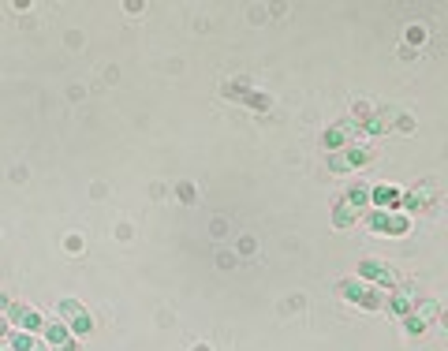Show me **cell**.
I'll list each match as a JSON object with an SVG mask.
<instances>
[{
	"label": "cell",
	"instance_id": "cell-7",
	"mask_svg": "<svg viewBox=\"0 0 448 351\" xmlns=\"http://www.w3.org/2000/svg\"><path fill=\"white\" fill-rule=\"evenodd\" d=\"M224 94H228V97H240V101H247V105H254V109H269V101L258 97V94H250L247 86H224Z\"/></svg>",
	"mask_w": 448,
	"mask_h": 351
},
{
	"label": "cell",
	"instance_id": "cell-12",
	"mask_svg": "<svg viewBox=\"0 0 448 351\" xmlns=\"http://www.w3.org/2000/svg\"><path fill=\"white\" fill-rule=\"evenodd\" d=\"M45 333H49V340L57 344V347L68 344V325H45Z\"/></svg>",
	"mask_w": 448,
	"mask_h": 351
},
{
	"label": "cell",
	"instance_id": "cell-5",
	"mask_svg": "<svg viewBox=\"0 0 448 351\" xmlns=\"http://www.w3.org/2000/svg\"><path fill=\"white\" fill-rule=\"evenodd\" d=\"M370 228L385 232V236H400V232H407V220L396 217V213H374L370 217Z\"/></svg>",
	"mask_w": 448,
	"mask_h": 351
},
{
	"label": "cell",
	"instance_id": "cell-16",
	"mask_svg": "<svg viewBox=\"0 0 448 351\" xmlns=\"http://www.w3.org/2000/svg\"><path fill=\"white\" fill-rule=\"evenodd\" d=\"M389 307L396 310V314H407V307H411V303H407V295H392V299H389Z\"/></svg>",
	"mask_w": 448,
	"mask_h": 351
},
{
	"label": "cell",
	"instance_id": "cell-10",
	"mask_svg": "<svg viewBox=\"0 0 448 351\" xmlns=\"http://www.w3.org/2000/svg\"><path fill=\"white\" fill-rule=\"evenodd\" d=\"M374 202H377V206H396V202H400V191H392V187H377V191H374Z\"/></svg>",
	"mask_w": 448,
	"mask_h": 351
},
{
	"label": "cell",
	"instance_id": "cell-2",
	"mask_svg": "<svg viewBox=\"0 0 448 351\" xmlns=\"http://www.w3.org/2000/svg\"><path fill=\"white\" fill-rule=\"evenodd\" d=\"M355 112H359V116H351V120H340V124L329 127V131H325V146H348V142L359 135V127H362L366 116H362V109H355Z\"/></svg>",
	"mask_w": 448,
	"mask_h": 351
},
{
	"label": "cell",
	"instance_id": "cell-8",
	"mask_svg": "<svg viewBox=\"0 0 448 351\" xmlns=\"http://www.w3.org/2000/svg\"><path fill=\"white\" fill-rule=\"evenodd\" d=\"M333 220H336V228H351L355 220H359V210H355L351 202H340V206H336V217H333Z\"/></svg>",
	"mask_w": 448,
	"mask_h": 351
},
{
	"label": "cell",
	"instance_id": "cell-6",
	"mask_svg": "<svg viewBox=\"0 0 448 351\" xmlns=\"http://www.w3.org/2000/svg\"><path fill=\"white\" fill-rule=\"evenodd\" d=\"M359 273H362V277H370V280H377V284H385V288H392V284H396L392 269H385L381 262H362V266H359Z\"/></svg>",
	"mask_w": 448,
	"mask_h": 351
},
{
	"label": "cell",
	"instance_id": "cell-18",
	"mask_svg": "<svg viewBox=\"0 0 448 351\" xmlns=\"http://www.w3.org/2000/svg\"><path fill=\"white\" fill-rule=\"evenodd\" d=\"M11 303H8V299H4V292H0V310H8Z\"/></svg>",
	"mask_w": 448,
	"mask_h": 351
},
{
	"label": "cell",
	"instance_id": "cell-14",
	"mask_svg": "<svg viewBox=\"0 0 448 351\" xmlns=\"http://www.w3.org/2000/svg\"><path fill=\"white\" fill-rule=\"evenodd\" d=\"M366 198H370V191H366V187H351V191H348V202L355 206V210H359V206H366Z\"/></svg>",
	"mask_w": 448,
	"mask_h": 351
},
{
	"label": "cell",
	"instance_id": "cell-4",
	"mask_svg": "<svg viewBox=\"0 0 448 351\" xmlns=\"http://www.w3.org/2000/svg\"><path fill=\"white\" fill-rule=\"evenodd\" d=\"M8 321H16V325H23V329H30V333L45 329L42 314H37V310H30V307H23V303H11V307H8Z\"/></svg>",
	"mask_w": 448,
	"mask_h": 351
},
{
	"label": "cell",
	"instance_id": "cell-9",
	"mask_svg": "<svg viewBox=\"0 0 448 351\" xmlns=\"http://www.w3.org/2000/svg\"><path fill=\"white\" fill-rule=\"evenodd\" d=\"M392 120H396L392 112H381V116H374V120H366V131H370V135H377V131H389V127H392Z\"/></svg>",
	"mask_w": 448,
	"mask_h": 351
},
{
	"label": "cell",
	"instance_id": "cell-1",
	"mask_svg": "<svg viewBox=\"0 0 448 351\" xmlns=\"http://www.w3.org/2000/svg\"><path fill=\"white\" fill-rule=\"evenodd\" d=\"M336 292L348 299V303H359L366 310H377L381 307V295L374 288H366L362 280H355V277H344V280H336Z\"/></svg>",
	"mask_w": 448,
	"mask_h": 351
},
{
	"label": "cell",
	"instance_id": "cell-17",
	"mask_svg": "<svg viewBox=\"0 0 448 351\" xmlns=\"http://www.w3.org/2000/svg\"><path fill=\"white\" fill-rule=\"evenodd\" d=\"M423 329H426V325H423V321H418L415 314H407V333H423Z\"/></svg>",
	"mask_w": 448,
	"mask_h": 351
},
{
	"label": "cell",
	"instance_id": "cell-20",
	"mask_svg": "<svg viewBox=\"0 0 448 351\" xmlns=\"http://www.w3.org/2000/svg\"><path fill=\"white\" fill-rule=\"evenodd\" d=\"M0 336H4V321H0Z\"/></svg>",
	"mask_w": 448,
	"mask_h": 351
},
{
	"label": "cell",
	"instance_id": "cell-3",
	"mask_svg": "<svg viewBox=\"0 0 448 351\" xmlns=\"http://www.w3.org/2000/svg\"><path fill=\"white\" fill-rule=\"evenodd\" d=\"M60 318L71 325L75 333H90L94 329V318H90V310L83 303H75V299H60Z\"/></svg>",
	"mask_w": 448,
	"mask_h": 351
},
{
	"label": "cell",
	"instance_id": "cell-13",
	"mask_svg": "<svg viewBox=\"0 0 448 351\" xmlns=\"http://www.w3.org/2000/svg\"><path fill=\"white\" fill-rule=\"evenodd\" d=\"M415 318H418V321H423V325H426V318H437V303H430V299H426V303H418V310H415Z\"/></svg>",
	"mask_w": 448,
	"mask_h": 351
},
{
	"label": "cell",
	"instance_id": "cell-15",
	"mask_svg": "<svg viewBox=\"0 0 448 351\" xmlns=\"http://www.w3.org/2000/svg\"><path fill=\"white\" fill-rule=\"evenodd\" d=\"M426 198H430V187H423V191H411V194L403 198V206H411V210H415V206H423Z\"/></svg>",
	"mask_w": 448,
	"mask_h": 351
},
{
	"label": "cell",
	"instance_id": "cell-11",
	"mask_svg": "<svg viewBox=\"0 0 448 351\" xmlns=\"http://www.w3.org/2000/svg\"><path fill=\"white\" fill-rule=\"evenodd\" d=\"M11 347H16V351H42V344H37L34 336H26V333L11 336Z\"/></svg>",
	"mask_w": 448,
	"mask_h": 351
},
{
	"label": "cell",
	"instance_id": "cell-19",
	"mask_svg": "<svg viewBox=\"0 0 448 351\" xmlns=\"http://www.w3.org/2000/svg\"><path fill=\"white\" fill-rule=\"evenodd\" d=\"M57 351H78V347H75V344L68 340V344H64V347H57Z\"/></svg>",
	"mask_w": 448,
	"mask_h": 351
}]
</instances>
